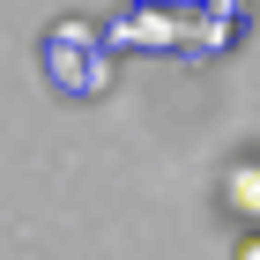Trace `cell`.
<instances>
[{"label":"cell","mask_w":260,"mask_h":260,"mask_svg":"<svg viewBox=\"0 0 260 260\" xmlns=\"http://www.w3.org/2000/svg\"><path fill=\"white\" fill-rule=\"evenodd\" d=\"M223 208L245 223V231H260V156H238L231 164V186H223Z\"/></svg>","instance_id":"2"},{"label":"cell","mask_w":260,"mask_h":260,"mask_svg":"<svg viewBox=\"0 0 260 260\" xmlns=\"http://www.w3.org/2000/svg\"><path fill=\"white\" fill-rule=\"evenodd\" d=\"M231 260H260V231H245V238H238V253H231Z\"/></svg>","instance_id":"3"},{"label":"cell","mask_w":260,"mask_h":260,"mask_svg":"<svg viewBox=\"0 0 260 260\" xmlns=\"http://www.w3.org/2000/svg\"><path fill=\"white\" fill-rule=\"evenodd\" d=\"M45 82H52L60 97H97L104 82H112L104 38H97L82 15H67V22H52V30H45Z\"/></svg>","instance_id":"1"}]
</instances>
